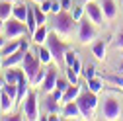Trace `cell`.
Instances as JSON below:
<instances>
[{"label":"cell","mask_w":123,"mask_h":121,"mask_svg":"<svg viewBox=\"0 0 123 121\" xmlns=\"http://www.w3.org/2000/svg\"><path fill=\"white\" fill-rule=\"evenodd\" d=\"M45 74H47V68H45L43 65H41V68L35 72V76L29 80V84H31V88H39L41 84H43V78H45Z\"/></svg>","instance_id":"obj_23"},{"label":"cell","mask_w":123,"mask_h":121,"mask_svg":"<svg viewBox=\"0 0 123 121\" xmlns=\"http://www.w3.org/2000/svg\"><path fill=\"white\" fill-rule=\"evenodd\" d=\"M76 59H78L76 53L72 49H67V53H65V67H72V63H74Z\"/></svg>","instance_id":"obj_30"},{"label":"cell","mask_w":123,"mask_h":121,"mask_svg":"<svg viewBox=\"0 0 123 121\" xmlns=\"http://www.w3.org/2000/svg\"><path fill=\"white\" fill-rule=\"evenodd\" d=\"M31 8H33V14H35L37 25H45V24H47V14L41 10V6H31Z\"/></svg>","instance_id":"obj_26"},{"label":"cell","mask_w":123,"mask_h":121,"mask_svg":"<svg viewBox=\"0 0 123 121\" xmlns=\"http://www.w3.org/2000/svg\"><path fill=\"white\" fill-rule=\"evenodd\" d=\"M80 2H82V4H86V2H92V0H80Z\"/></svg>","instance_id":"obj_42"},{"label":"cell","mask_w":123,"mask_h":121,"mask_svg":"<svg viewBox=\"0 0 123 121\" xmlns=\"http://www.w3.org/2000/svg\"><path fill=\"white\" fill-rule=\"evenodd\" d=\"M33 2H37V4H39V2H43V0H33Z\"/></svg>","instance_id":"obj_44"},{"label":"cell","mask_w":123,"mask_h":121,"mask_svg":"<svg viewBox=\"0 0 123 121\" xmlns=\"http://www.w3.org/2000/svg\"><path fill=\"white\" fill-rule=\"evenodd\" d=\"M78 22L72 18V14H68L67 10H61L59 14H55L53 18V31L61 37V39H72V35L76 33Z\"/></svg>","instance_id":"obj_1"},{"label":"cell","mask_w":123,"mask_h":121,"mask_svg":"<svg viewBox=\"0 0 123 121\" xmlns=\"http://www.w3.org/2000/svg\"><path fill=\"white\" fill-rule=\"evenodd\" d=\"M82 67H84V65L80 63V60H78V59H76V60H74V63H72V70H74L76 74H82Z\"/></svg>","instance_id":"obj_36"},{"label":"cell","mask_w":123,"mask_h":121,"mask_svg":"<svg viewBox=\"0 0 123 121\" xmlns=\"http://www.w3.org/2000/svg\"><path fill=\"white\" fill-rule=\"evenodd\" d=\"M82 92V86L80 84H70L65 92H63V100H61V103H67V102H74L76 98L80 96Z\"/></svg>","instance_id":"obj_13"},{"label":"cell","mask_w":123,"mask_h":121,"mask_svg":"<svg viewBox=\"0 0 123 121\" xmlns=\"http://www.w3.org/2000/svg\"><path fill=\"white\" fill-rule=\"evenodd\" d=\"M84 10H86V18L94 24V25H98V27H104V24H105V16H104V12H102V6L100 4H96L94 0L92 2H86L84 4Z\"/></svg>","instance_id":"obj_8"},{"label":"cell","mask_w":123,"mask_h":121,"mask_svg":"<svg viewBox=\"0 0 123 121\" xmlns=\"http://www.w3.org/2000/svg\"><path fill=\"white\" fill-rule=\"evenodd\" d=\"M82 76L86 78V82H88L90 78H94V76H96V67H92V65H84V67H82Z\"/></svg>","instance_id":"obj_28"},{"label":"cell","mask_w":123,"mask_h":121,"mask_svg":"<svg viewBox=\"0 0 123 121\" xmlns=\"http://www.w3.org/2000/svg\"><path fill=\"white\" fill-rule=\"evenodd\" d=\"M76 103L80 108V113H82V119H94L96 115V109H98V94L90 92V90H82L80 96L76 98Z\"/></svg>","instance_id":"obj_3"},{"label":"cell","mask_w":123,"mask_h":121,"mask_svg":"<svg viewBox=\"0 0 123 121\" xmlns=\"http://www.w3.org/2000/svg\"><path fill=\"white\" fill-rule=\"evenodd\" d=\"M45 45L49 47V51H51V55H53V63H55L59 68L65 70V53H67V49H70L68 45L65 43V39H61V37L53 31V33L47 35Z\"/></svg>","instance_id":"obj_2"},{"label":"cell","mask_w":123,"mask_h":121,"mask_svg":"<svg viewBox=\"0 0 123 121\" xmlns=\"http://www.w3.org/2000/svg\"><path fill=\"white\" fill-rule=\"evenodd\" d=\"M88 90H90V92H94V94H100L102 90H104V78H98V76L90 78L88 80Z\"/></svg>","instance_id":"obj_22"},{"label":"cell","mask_w":123,"mask_h":121,"mask_svg":"<svg viewBox=\"0 0 123 121\" xmlns=\"http://www.w3.org/2000/svg\"><path fill=\"white\" fill-rule=\"evenodd\" d=\"M102 117L107 119V121H115V119H121V117H123L121 103H119V100H117L113 94H107V96H105L104 105H102Z\"/></svg>","instance_id":"obj_5"},{"label":"cell","mask_w":123,"mask_h":121,"mask_svg":"<svg viewBox=\"0 0 123 121\" xmlns=\"http://www.w3.org/2000/svg\"><path fill=\"white\" fill-rule=\"evenodd\" d=\"M107 53V45H105V41H94V43H92V55H94L96 57V60H102V63H104V60H105V55Z\"/></svg>","instance_id":"obj_15"},{"label":"cell","mask_w":123,"mask_h":121,"mask_svg":"<svg viewBox=\"0 0 123 121\" xmlns=\"http://www.w3.org/2000/svg\"><path fill=\"white\" fill-rule=\"evenodd\" d=\"M63 119H82V113H80V108L76 103V100L63 103Z\"/></svg>","instance_id":"obj_11"},{"label":"cell","mask_w":123,"mask_h":121,"mask_svg":"<svg viewBox=\"0 0 123 121\" xmlns=\"http://www.w3.org/2000/svg\"><path fill=\"white\" fill-rule=\"evenodd\" d=\"M113 45H115V49L117 51H123V29L115 35V41H113Z\"/></svg>","instance_id":"obj_34"},{"label":"cell","mask_w":123,"mask_h":121,"mask_svg":"<svg viewBox=\"0 0 123 121\" xmlns=\"http://www.w3.org/2000/svg\"><path fill=\"white\" fill-rule=\"evenodd\" d=\"M61 10H63V6H61V2H53V6H51V12H53V14H59Z\"/></svg>","instance_id":"obj_37"},{"label":"cell","mask_w":123,"mask_h":121,"mask_svg":"<svg viewBox=\"0 0 123 121\" xmlns=\"http://www.w3.org/2000/svg\"><path fill=\"white\" fill-rule=\"evenodd\" d=\"M39 68H41V60L37 59V55H35V53H29V51H25L24 63H22V70L25 72L27 80H31V78L35 76V72H37Z\"/></svg>","instance_id":"obj_9"},{"label":"cell","mask_w":123,"mask_h":121,"mask_svg":"<svg viewBox=\"0 0 123 121\" xmlns=\"http://www.w3.org/2000/svg\"><path fill=\"white\" fill-rule=\"evenodd\" d=\"M68 86H70V82H68V78H67V76H59V78H57V90L65 92Z\"/></svg>","instance_id":"obj_33"},{"label":"cell","mask_w":123,"mask_h":121,"mask_svg":"<svg viewBox=\"0 0 123 121\" xmlns=\"http://www.w3.org/2000/svg\"><path fill=\"white\" fill-rule=\"evenodd\" d=\"M102 12H104V16L107 22H113L117 18V4H115V0H102Z\"/></svg>","instance_id":"obj_12"},{"label":"cell","mask_w":123,"mask_h":121,"mask_svg":"<svg viewBox=\"0 0 123 121\" xmlns=\"http://www.w3.org/2000/svg\"><path fill=\"white\" fill-rule=\"evenodd\" d=\"M0 113H2V108H0Z\"/></svg>","instance_id":"obj_45"},{"label":"cell","mask_w":123,"mask_h":121,"mask_svg":"<svg viewBox=\"0 0 123 121\" xmlns=\"http://www.w3.org/2000/svg\"><path fill=\"white\" fill-rule=\"evenodd\" d=\"M35 55H37V59L41 60V65H43V67H49V65L53 63V55H51V51H49L47 45H37Z\"/></svg>","instance_id":"obj_14"},{"label":"cell","mask_w":123,"mask_h":121,"mask_svg":"<svg viewBox=\"0 0 123 121\" xmlns=\"http://www.w3.org/2000/svg\"><path fill=\"white\" fill-rule=\"evenodd\" d=\"M70 14H72V18H74L76 22H80V20L86 16V10H84V6H74Z\"/></svg>","instance_id":"obj_29"},{"label":"cell","mask_w":123,"mask_h":121,"mask_svg":"<svg viewBox=\"0 0 123 121\" xmlns=\"http://www.w3.org/2000/svg\"><path fill=\"white\" fill-rule=\"evenodd\" d=\"M47 35H49L47 25H37L35 31L31 33V41H33L35 45H45V41H47Z\"/></svg>","instance_id":"obj_16"},{"label":"cell","mask_w":123,"mask_h":121,"mask_svg":"<svg viewBox=\"0 0 123 121\" xmlns=\"http://www.w3.org/2000/svg\"><path fill=\"white\" fill-rule=\"evenodd\" d=\"M14 105H16V102H14V98H10L4 90L0 92V108H2V113H12V109H14Z\"/></svg>","instance_id":"obj_18"},{"label":"cell","mask_w":123,"mask_h":121,"mask_svg":"<svg viewBox=\"0 0 123 121\" xmlns=\"http://www.w3.org/2000/svg\"><path fill=\"white\" fill-rule=\"evenodd\" d=\"M20 47H22V41L20 39H8L6 45L2 47V51H0V55H2V57H10L12 53H16Z\"/></svg>","instance_id":"obj_19"},{"label":"cell","mask_w":123,"mask_h":121,"mask_svg":"<svg viewBox=\"0 0 123 121\" xmlns=\"http://www.w3.org/2000/svg\"><path fill=\"white\" fill-rule=\"evenodd\" d=\"M12 18H14V4L8 0H0V20L6 24Z\"/></svg>","instance_id":"obj_17"},{"label":"cell","mask_w":123,"mask_h":121,"mask_svg":"<svg viewBox=\"0 0 123 121\" xmlns=\"http://www.w3.org/2000/svg\"><path fill=\"white\" fill-rule=\"evenodd\" d=\"M98 25H94L88 18H82L78 22V27H76V39H78L80 45H92L98 39Z\"/></svg>","instance_id":"obj_4"},{"label":"cell","mask_w":123,"mask_h":121,"mask_svg":"<svg viewBox=\"0 0 123 121\" xmlns=\"http://www.w3.org/2000/svg\"><path fill=\"white\" fill-rule=\"evenodd\" d=\"M65 76L68 78L70 84H80V82H78V76H80V74H76V72L72 70V67H65Z\"/></svg>","instance_id":"obj_27"},{"label":"cell","mask_w":123,"mask_h":121,"mask_svg":"<svg viewBox=\"0 0 123 121\" xmlns=\"http://www.w3.org/2000/svg\"><path fill=\"white\" fill-rule=\"evenodd\" d=\"M107 80H110L113 86H117L121 92H123V72H119L117 76H107Z\"/></svg>","instance_id":"obj_31"},{"label":"cell","mask_w":123,"mask_h":121,"mask_svg":"<svg viewBox=\"0 0 123 121\" xmlns=\"http://www.w3.org/2000/svg\"><path fill=\"white\" fill-rule=\"evenodd\" d=\"M121 119H123V117H121Z\"/></svg>","instance_id":"obj_47"},{"label":"cell","mask_w":123,"mask_h":121,"mask_svg":"<svg viewBox=\"0 0 123 121\" xmlns=\"http://www.w3.org/2000/svg\"><path fill=\"white\" fill-rule=\"evenodd\" d=\"M6 41H8V39H6L4 35H0V51H2V47H4V45H6Z\"/></svg>","instance_id":"obj_39"},{"label":"cell","mask_w":123,"mask_h":121,"mask_svg":"<svg viewBox=\"0 0 123 121\" xmlns=\"http://www.w3.org/2000/svg\"><path fill=\"white\" fill-rule=\"evenodd\" d=\"M57 78H59L57 68H47V74H45L43 84H41V88H43V92H45V94H51L53 90L57 88Z\"/></svg>","instance_id":"obj_10"},{"label":"cell","mask_w":123,"mask_h":121,"mask_svg":"<svg viewBox=\"0 0 123 121\" xmlns=\"http://www.w3.org/2000/svg\"><path fill=\"white\" fill-rule=\"evenodd\" d=\"M119 72H123V63H121V65H119Z\"/></svg>","instance_id":"obj_41"},{"label":"cell","mask_w":123,"mask_h":121,"mask_svg":"<svg viewBox=\"0 0 123 121\" xmlns=\"http://www.w3.org/2000/svg\"><path fill=\"white\" fill-rule=\"evenodd\" d=\"M4 84H6V82H4V78L0 76V92H2V90H4Z\"/></svg>","instance_id":"obj_40"},{"label":"cell","mask_w":123,"mask_h":121,"mask_svg":"<svg viewBox=\"0 0 123 121\" xmlns=\"http://www.w3.org/2000/svg\"><path fill=\"white\" fill-rule=\"evenodd\" d=\"M121 2H123V0H121ZM121 8H123V4H121Z\"/></svg>","instance_id":"obj_46"},{"label":"cell","mask_w":123,"mask_h":121,"mask_svg":"<svg viewBox=\"0 0 123 121\" xmlns=\"http://www.w3.org/2000/svg\"><path fill=\"white\" fill-rule=\"evenodd\" d=\"M8 2H12V4H16V2H18V0H8Z\"/></svg>","instance_id":"obj_43"},{"label":"cell","mask_w":123,"mask_h":121,"mask_svg":"<svg viewBox=\"0 0 123 121\" xmlns=\"http://www.w3.org/2000/svg\"><path fill=\"white\" fill-rule=\"evenodd\" d=\"M45 105H47V111L49 113H61V115H63V108H61L63 103H61L59 100H55L53 96H49L47 100H45Z\"/></svg>","instance_id":"obj_21"},{"label":"cell","mask_w":123,"mask_h":121,"mask_svg":"<svg viewBox=\"0 0 123 121\" xmlns=\"http://www.w3.org/2000/svg\"><path fill=\"white\" fill-rule=\"evenodd\" d=\"M20 72H22V70H18V68H6V74H4V82H6V84H18Z\"/></svg>","instance_id":"obj_24"},{"label":"cell","mask_w":123,"mask_h":121,"mask_svg":"<svg viewBox=\"0 0 123 121\" xmlns=\"http://www.w3.org/2000/svg\"><path fill=\"white\" fill-rule=\"evenodd\" d=\"M22 108H24V111H22L24 119H27V121L41 119L39 117V102H37V92H35V90H29V92H27V96H25V100L22 103Z\"/></svg>","instance_id":"obj_6"},{"label":"cell","mask_w":123,"mask_h":121,"mask_svg":"<svg viewBox=\"0 0 123 121\" xmlns=\"http://www.w3.org/2000/svg\"><path fill=\"white\" fill-rule=\"evenodd\" d=\"M39 6H41V10H43L45 14H49V12H51L53 2H51V0H43V2H39Z\"/></svg>","instance_id":"obj_35"},{"label":"cell","mask_w":123,"mask_h":121,"mask_svg":"<svg viewBox=\"0 0 123 121\" xmlns=\"http://www.w3.org/2000/svg\"><path fill=\"white\" fill-rule=\"evenodd\" d=\"M61 6H63V10H68L70 8V0H61Z\"/></svg>","instance_id":"obj_38"},{"label":"cell","mask_w":123,"mask_h":121,"mask_svg":"<svg viewBox=\"0 0 123 121\" xmlns=\"http://www.w3.org/2000/svg\"><path fill=\"white\" fill-rule=\"evenodd\" d=\"M25 25H27V31H29V35H31V33L35 31V27H37V22H35V14H33V8H31V6H29V10H27Z\"/></svg>","instance_id":"obj_25"},{"label":"cell","mask_w":123,"mask_h":121,"mask_svg":"<svg viewBox=\"0 0 123 121\" xmlns=\"http://www.w3.org/2000/svg\"><path fill=\"white\" fill-rule=\"evenodd\" d=\"M27 10H29V4H14V18L20 20L25 24V18H27Z\"/></svg>","instance_id":"obj_20"},{"label":"cell","mask_w":123,"mask_h":121,"mask_svg":"<svg viewBox=\"0 0 123 121\" xmlns=\"http://www.w3.org/2000/svg\"><path fill=\"white\" fill-rule=\"evenodd\" d=\"M4 92L14 98V102H16V94H18V84H4Z\"/></svg>","instance_id":"obj_32"},{"label":"cell","mask_w":123,"mask_h":121,"mask_svg":"<svg viewBox=\"0 0 123 121\" xmlns=\"http://www.w3.org/2000/svg\"><path fill=\"white\" fill-rule=\"evenodd\" d=\"M27 33H29V31H27V25H25L24 22L16 20V18L8 20V22L4 24V27H2V35H4L6 39H20V37H24V35H27Z\"/></svg>","instance_id":"obj_7"}]
</instances>
